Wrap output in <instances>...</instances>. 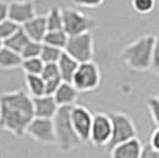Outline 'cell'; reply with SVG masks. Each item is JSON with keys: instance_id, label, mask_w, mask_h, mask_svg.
I'll list each match as a JSON object with an SVG mask.
<instances>
[{"instance_id": "cell-23", "label": "cell", "mask_w": 159, "mask_h": 158, "mask_svg": "<svg viewBox=\"0 0 159 158\" xmlns=\"http://www.w3.org/2000/svg\"><path fill=\"white\" fill-rule=\"evenodd\" d=\"M44 64L45 63L40 59V57L23 59L21 69L25 72V75H42Z\"/></svg>"}, {"instance_id": "cell-32", "label": "cell", "mask_w": 159, "mask_h": 158, "mask_svg": "<svg viewBox=\"0 0 159 158\" xmlns=\"http://www.w3.org/2000/svg\"><path fill=\"white\" fill-rule=\"evenodd\" d=\"M8 19V2L0 0V23Z\"/></svg>"}, {"instance_id": "cell-5", "label": "cell", "mask_w": 159, "mask_h": 158, "mask_svg": "<svg viewBox=\"0 0 159 158\" xmlns=\"http://www.w3.org/2000/svg\"><path fill=\"white\" fill-rule=\"evenodd\" d=\"M71 83L80 93L94 92L101 85V70L99 66L93 61L80 63Z\"/></svg>"}, {"instance_id": "cell-18", "label": "cell", "mask_w": 159, "mask_h": 158, "mask_svg": "<svg viewBox=\"0 0 159 158\" xmlns=\"http://www.w3.org/2000/svg\"><path fill=\"white\" fill-rule=\"evenodd\" d=\"M30 38L26 35V32L23 30V27H20L17 32L12 35L10 38H7L5 42H4V46H6L8 49L13 50L16 53H21V51L24 50V48L29 44L30 42Z\"/></svg>"}, {"instance_id": "cell-19", "label": "cell", "mask_w": 159, "mask_h": 158, "mask_svg": "<svg viewBox=\"0 0 159 158\" xmlns=\"http://www.w3.org/2000/svg\"><path fill=\"white\" fill-rule=\"evenodd\" d=\"M25 85L32 98L45 95V81L40 75H25Z\"/></svg>"}, {"instance_id": "cell-20", "label": "cell", "mask_w": 159, "mask_h": 158, "mask_svg": "<svg viewBox=\"0 0 159 158\" xmlns=\"http://www.w3.org/2000/svg\"><path fill=\"white\" fill-rule=\"evenodd\" d=\"M69 40V36L64 30H58V31H48V33L44 37L43 44L51 45L55 48H58L64 50Z\"/></svg>"}, {"instance_id": "cell-21", "label": "cell", "mask_w": 159, "mask_h": 158, "mask_svg": "<svg viewBox=\"0 0 159 158\" xmlns=\"http://www.w3.org/2000/svg\"><path fill=\"white\" fill-rule=\"evenodd\" d=\"M47 18L48 31H58L63 30V13L62 8L57 6L51 7L48 13L45 14Z\"/></svg>"}, {"instance_id": "cell-12", "label": "cell", "mask_w": 159, "mask_h": 158, "mask_svg": "<svg viewBox=\"0 0 159 158\" xmlns=\"http://www.w3.org/2000/svg\"><path fill=\"white\" fill-rule=\"evenodd\" d=\"M32 100L36 118L53 119V117L60 109V106L57 105L52 95H42V96L32 98Z\"/></svg>"}, {"instance_id": "cell-9", "label": "cell", "mask_w": 159, "mask_h": 158, "mask_svg": "<svg viewBox=\"0 0 159 158\" xmlns=\"http://www.w3.org/2000/svg\"><path fill=\"white\" fill-rule=\"evenodd\" d=\"M26 136L43 145L56 144L55 127L52 119L36 118L31 121L26 130Z\"/></svg>"}, {"instance_id": "cell-28", "label": "cell", "mask_w": 159, "mask_h": 158, "mask_svg": "<svg viewBox=\"0 0 159 158\" xmlns=\"http://www.w3.org/2000/svg\"><path fill=\"white\" fill-rule=\"evenodd\" d=\"M40 76L44 79V81L62 80L57 63H47V64H44V68H43V72H42Z\"/></svg>"}, {"instance_id": "cell-15", "label": "cell", "mask_w": 159, "mask_h": 158, "mask_svg": "<svg viewBox=\"0 0 159 158\" xmlns=\"http://www.w3.org/2000/svg\"><path fill=\"white\" fill-rule=\"evenodd\" d=\"M80 92L70 82H62L53 98L60 107H73L76 105Z\"/></svg>"}, {"instance_id": "cell-24", "label": "cell", "mask_w": 159, "mask_h": 158, "mask_svg": "<svg viewBox=\"0 0 159 158\" xmlns=\"http://www.w3.org/2000/svg\"><path fill=\"white\" fill-rule=\"evenodd\" d=\"M20 25L16 24L11 19H6L0 23V40L5 42L7 38H10L12 35L17 32L20 29Z\"/></svg>"}, {"instance_id": "cell-6", "label": "cell", "mask_w": 159, "mask_h": 158, "mask_svg": "<svg viewBox=\"0 0 159 158\" xmlns=\"http://www.w3.org/2000/svg\"><path fill=\"white\" fill-rule=\"evenodd\" d=\"M109 117L112 120L113 128L112 140L108 145L109 147H113L114 145L131 140L133 138H137V127L128 114L120 111H113L109 114Z\"/></svg>"}, {"instance_id": "cell-22", "label": "cell", "mask_w": 159, "mask_h": 158, "mask_svg": "<svg viewBox=\"0 0 159 158\" xmlns=\"http://www.w3.org/2000/svg\"><path fill=\"white\" fill-rule=\"evenodd\" d=\"M64 50L55 48L51 45L43 44L42 46V53H40V59L47 64V63H57L60 61L61 56L63 55Z\"/></svg>"}, {"instance_id": "cell-1", "label": "cell", "mask_w": 159, "mask_h": 158, "mask_svg": "<svg viewBox=\"0 0 159 158\" xmlns=\"http://www.w3.org/2000/svg\"><path fill=\"white\" fill-rule=\"evenodd\" d=\"M34 119L32 96L24 89L0 94V130L16 138L26 136L29 125Z\"/></svg>"}, {"instance_id": "cell-29", "label": "cell", "mask_w": 159, "mask_h": 158, "mask_svg": "<svg viewBox=\"0 0 159 158\" xmlns=\"http://www.w3.org/2000/svg\"><path fill=\"white\" fill-rule=\"evenodd\" d=\"M150 70H151L154 75L159 76V36L157 37V40H156V45H154V50H153Z\"/></svg>"}, {"instance_id": "cell-25", "label": "cell", "mask_w": 159, "mask_h": 158, "mask_svg": "<svg viewBox=\"0 0 159 158\" xmlns=\"http://www.w3.org/2000/svg\"><path fill=\"white\" fill-rule=\"evenodd\" d=\"M156 0H132L133 10L139 14H148L156 8Z\"/></svg>"}, {"instance_id": "cell-16", "label": "cell", "mask_w": 159, "mask_h": 158, "mask_svg": "<svg viewBox=\"0 0 159 158\" xmlns=\"http://www.w3.org/2000/svg\"><path fill=\"white\" fill-rule=\"evenodd\" d=\"M57 66L60 69L61 79L63 82H73L74 75L79 68L80 63L74 59L71 56H69L66 53H63V55L61 56L60 61L57 62Z\"/></svg>"}, {"instance_id": "cell-4", "label": "cell", "mask_w": 159, "mask_h": 158, "mask_svg": "<svg viewBox=\"0 0 159 158\" xmlns=\"http://www.w3.org/2000/svg\"><path fill=\"white\" fill-rule=\"evenodd\" d=\"M63 13V30L68 36H77L82 33L92 32L98 26V20L89 14L73 7L62 8Z\"/></svg>"}, {"instance_id": "cell-3", "label": "cell", "mask_w": 159, "mask_h": 158, "mask_svg": "<svg viewBox=\"0 0 159 158\" xmlns=\"http://www.w3.org/2000/svg\"><path fill=\"white\" fill-rule=\"evenodd\" d=\"M70 111L71 107H60L58 112L52 119L56 145L58 150L64 153L74 151L83 144L74 128L70 118Z\"/></svg>"}, {"instance_id": "cell-33", "label": "cell", "mask_w": 159, "mask_h": 158, "mask_svg": "<svg viewBox=\"0 0 159 158\" xmlns=\"http://www.w3.org/2000/svg\"><path fill=\"white\" fill-rule=\"evenodd\" d=\"M150 145L154 150L159 151V127H156V130L153 131L151 139H150Z\"/></svg>"}, {"instance_id": "cell-2", "label": "cell", "mask_w": 159, "mask_h": 158, "mask_svg": "<svg viewBox=\"0 0 159 158\" xmlns=\"http://www.w3.org/2000/svg\"><path fill=\"white\" fill-rule=\"evenodd\" d=\"M156 40L157 36L148 33L126 44L120 53L125 66L133 72L150 70Z\"/></svg>"}, {"instance_id": "cell-14", "label": "cell", "mask_w": 159, "mask_h": 158, "mask_svg": "<svg viewBox=\"0 0 159 158\" xmlns=\"http://www.w3.org/2000/svg\"><path fill=\"white\" fill-rule=\"evenodd\" d=\"M21 27L31 40L43 43L44 37L48 33L47 18H45V16H36L34 18L29 20L26 24H24Z\"/></svg>"}, {"instance_id": "cell-30", "label": "cell", "mask_w": 159, "mask_h": 158, "mask_svg": "<svg viewBox=\"0 0 159 158\" xmlns=\"http://www.w3.org/2000/svg\"><path fill=\"white\" fill-rule=\"evenodd\" d=\"M73 2L76 6L87 7V8H95L101 6L105 0H73Z\"/></svg>"}, {"instance_id": "cell-17", "label": "cell", "mask_w": 159, "mask_h": 158, "mask_svg": "<svg viewBox=\"0 0 159 158\" xmlns=\"http://www.w3.org/2000/svg\"><path fill=\"white\" fill-rule=\"evenodd\" d=\"M23 57L21 55L13 50L2 46L0 50V69L2 70H13L17 68H21Z\"/></svg>"}, {"instance_id": "cell-31", "label": "cell", "mask_w": 159, "mask_h": 158, "mask_svg": "<svg viewBox=\"0 0 159 158\" xmlns=\"http://www.w3.org/2000/svg\"><path fill=\"white\" fill-rule=\"evenodd\" d=\"M140 158H159V151L154 150L150 144L144 145Z\"/></svg>"}, {"instance_id": "cell-34", "label": "cell", "mask_w": 159, "mask_h": 158, "mask_svg": "<svg viewBox=\"0 0 159 158\" xmlns=\"http://www.w3.org/2000/svg\"><path fill=\"white\" fill-rule=\"evenodd\" d=\"M2 46H4V42H2V40H0V50L2 49Z\"/></svg>"}, {"instance_id": "cell-10", "label": "cell", "mask_w": 159, "mask_h": 158, "mask_svg": "<svg viewBox=\"0 0 159 158\" xmlns=\"http://www.w3.org/2000/svg\"><path fill=\"white\" fill-rule=\"evenodd\" d=\"M70 118H71L74 128H75V131H76L77 136L80 137V139L83 143L89 142L94 119V115L92 114V112L84 106L75 105L71 107Z\"/></svg>"}, {"instance_id": "cell-7", "label": "cell", "mask_w": 159, "mask_h": 158, "mask_svg": "<svg viewBox=\"0 0 159 158\" xmlns=\"http://www.w3.org/2000/svg\"><path fill=\"white\" fill-rule=\"evenodd\" d=\"M64 53L76 59L79 63L93 61L94 56V37L92 32L82 33L77 36H70Z\"/></svg>"}, {"instance_id": "cell-13", "label": "cell", "mask_w": 159, "mask_h": 158, "mask_svg": "<svg viewBox=\"0 0 159 158\" xmlns=\"http://www.w3.org/2000/svg\"><path fill=\"white\" fill-rule=\"evenodd\" d=\"M143 147L140 139L133 138L111 147V158H140Z\"/></svg>"}, {"instance_id": "cell-8", "label": "cell", "mask_w": 159, "mask_h": 158, "mask_svg": "<svg viewBox=\"0 0 159 158\" xmlns=\"http://www.w3.org/2000/svg\"><path fill=\"white\" fill-rule=\"evenodd\" d=\"M112 120L109 114H106L103 112L94 114L90 138H89V142L92 143V145L95 147L107 146L112 140Z\"/></svg>"}, {"instance_id": "cell-27", "label": "cell", "mask_w": 159, "mask_h": 158, "mask_svg": "<svg viewBox=\"0 0 159 158\" xmlns=\"http://www.w3.org/2000/svg\"><path fill=\"white\" fill-rule=\"evenodd\" d=\"M146 105L148 108V112L151 114L153 124L156 127H159V95L158 96H150L146 100Z\"/></svg>"}, {"instance_id": "cell-26", "label": "cell", "mask_w": 159, "mask_h": 158, "mask_svg": "<svg viewBox=\"0 0 159 158\" xmlns=\"http://www.w3.org/2000/svg\"><path fill=\"white\" fill-rule=\"evenodd\" d=\"M42 46H43V43L34 42V40H30L29 44L24 48V50L21 51L20 55H21L23 59L39 57L40 53H42Z\"/></svg>"}, {"instance_id": "cell-11", "label": "cell", "mask_w": 159, "mask_h": 158, "mask_svg": "<svg viewBox=\"0 0 159 158\" xmlns=\"http://www.w3.org/2000/svg\"><path fill=\"white\" fill-rule=\"evenodd\" d=\"M36 8L32 0H13L8 2V19L20 26L34 18Z\"/></svg>"}]
</instances>
